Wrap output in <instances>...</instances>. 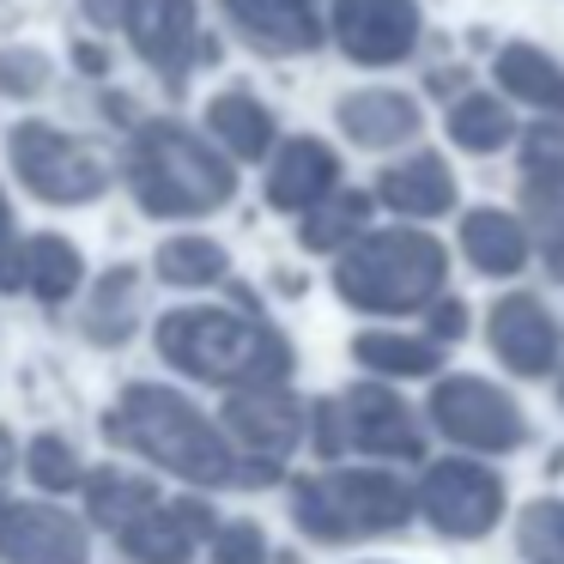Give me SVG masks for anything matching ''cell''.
I'll return each mask as SVG.
<instances>
[{
    "instance_id": "obj_1",
    "label": "cell",
    "mask_w": 564,
    "mask_h": 564,
    "mask_svg": "<svg viewBox=\"0 0 564 564\" xmlns=\"http://www.w3.org/2000/svg\"><path fill=\"white\" fill-rule=\"evenodd\" d=\"M104 437H110L116 449L147 455L152 467L188 479V486H268V479H280V467L237 462L225 431L213 425L188 394L159 389V382L122 389V401L104 413Z\"/></svg>"
},
{
    "instance_id": "obj_2",
    "label": "cell",
    "mask_w": 564,
    "mask_h": 564,
    "mask_svg": "<svg viewBox=\"0 0 564 564\" xmlns=\"http://www.w3.org/2000/svg\"><path fill=\"white\" fill-rule=\"evenodd\" d=\"M159 358L183 377L225 382V389H273L292 370L285 334L237 310H171L159 322Z\"/></svg>"
},
{
    "instance_id": "obj_3",
    "label": "cell",
    "mask_w": 564,
    "mask_h": 564,
    "mask_svg": "<svg viewBox=\"0 0 564 564\" xmlns=\"http://www.w3.org/2000/svg\"><path fill=\"white\" fill-rule=\"evenodd\" d=\"M128 188L152 219H207L237 195V171L183 122H140L128 140Z\"/></svg>"
},
{
    "instance_id": "obj_4",
    "label": "cell",
    "mask_w": 564,
    "mask_h": 564,
    "mask_svg": "<svg viewBox=\"0 0 564 564\" xmlns=\"http://www.w3.org/2000/svg\"><path fill=\"white\" fill-rule=\"evenodd\" d=\"M443 273H449V256H443L437 237L370 231L340 256L334 292L352 310H365V316H406V310H425L443 292Z\"/></svg>"
},
{
    "instance_id": "obj_5",
    "label": "cell",
    "mask_w": 564,
    "mask_h": 564,
    "mask_svg": "<svg viewBox=\"0 0 564 564\" xmlns=\"http://www.w3.org/2000/svg\"><path fill=\"white\" fill-rule=\"evenodd\" d=\"M413 516V491L382 467H328L292 486V522L322 546L394 534Z\"/></svg>"
},
{
    "instance_id": "obj_6",
    "label": "cell",
    "mask_w": 564,
    "mask_h": 564,
    "mask_svg": "<svg viewBox=\"0 0 564 564\" xmlns=\"http://www.w3.org/2000/svg\"><path fill=\"white\" fill-rule=\"evenodd\" d=\"M7 159H13L19 183L37 200H50V207H86V200H98L110 188L104 152L62 134V128H50V122H19L7 134Z\"/></svg>"
},
{
    "instance_id": "obj_7",
    "label": "cell",
    "mask_w": 564,
    "mask_h": 564,
    "mask_svg": "<svg viewBox=\"0 0 564 564\" xmlns=\"http://www.w3.org/2000/svg\"><path fill=\"white\" fill-rule=\"evenodd\" d=\"M431 419H437L443 437L467 443L479 455H510L522 449L528 437V419L498 382H479V377H449L431 389Z\"/></svg>"
},
{
    "instance_id": "obj_8",
    "label": "cell",
    "mask_w": 564,
    "mask_h": 564,
    "mask_svg": "<svg viewBox=\"0 0 564 564\" xmlns=\"http://www.w3.org/2000/svg\"><path fill=\"white\" fill-rule=\"evenodd\" d=\"M419 510L449 540H479L503 516V479L479 462H431L419 479Z\"/></svg>"
},
{
    "instance_id": "obj_9",
    "label": "cell",
    "mask_w": 564,
    "mask_h": 564,
    "mask_svg": "<svg viewBox=\"0 0 564 564\" xmlns=\"http://www.w3.org/2000/svg\"><path fill=\"white\" fill-rule=\"evenodd\" d=\"M122 25L134 37V55L171 91L188 86L195 55L219 62V43H200V31H195V0H122Z\"/></svg>"
},
{
    "instance_id": "obj_10",
    "label": "cell",
    "mask_w": 564,
    "mask_h": 564,
    "mask_svg": "<svg viewBox=\"0 0 564 564\" xmlns=\"http://www.w3.org/2000/svg\"><path fill=\"white\" fill-rule=\"evenodd\" d=\"M522 207L552 280H564V122H540L522 140Z\"/></svg>"
},
{
    "instance_id": "obj_11",
    "label": "cell",
    "mask_w": 564,
    "mask_h": 564,
    "mask_svg": "<svg viewBox=\"0 0 564 564\" xmlns=\"http://www.w3.org/2000/svg\"><path fill=\"white\" fill-rule=\"evenodd\" d=\"M334 43L358 67H394L419 50L413 0H334Z\"/></svg>"
},
{
    "instance_id": "obj_12",
    "label": "cell",
    "mask_w": 564,
    "mask_h": 564,
    "mask_svg": "<svg viewBox=\"0 0 564 564\" xmlns=\"http://www.w3.org/2000/svg\"><path fill=\"white\" fill-rule=\"evenodd\" d=\"M225 431L243 443V462L280 467L297 449V437H304V406L285 394V382H273V389H231Z\"/></svg>"
},
{
    "instance_id": "obj_13",
    "label": "cell",
    "mask_w": 564,
    "mask_h": 564,
    "mask_svg": "<svg viewBox=\"0 0 564 564\" xmlns=\"http://www.w3.org/2000/svg\"><path fill=\"white\" fill-rule=\"evenodd\" d=\"M340 425H346V449L389 455V462H419L425 455L419 419L406 413L401 394L377 389V382H358L352 394H340Z\"/></svg>"
},
{
    "instance_id": "obj_14",
    "label": "cell",
    "mask_w": 564,
    "mask_h": 564,
    "mask_svg": "<svg viewBox=\"0 0 564 564\" xmlns=\"http://www.w3.org/2000/svg\"><path fill=\"white\" fill-rule=\"evenodd\" d=\"M0 564H86V528L50 503L0 510Z\"/></svg>"
},
{
    "instance_id": "obj_15",
    "label": "cell",
    "mask_w": 564,
    "mask_h": 564,
    "mask_svg": "<svg viewBox=\"0 0 564 564\" xmlns=\"http://www.w3.org/2000/svg\"><path fill=\"white\" fill-rule=\"evenodd\" d=\"M219 13L261 55H310L322 43L316 0H219Z\"/></svg>"
},
{
    "instance_id": "obj_16",
    "label": "cell",
    "mask_w": 564,
    "mask_h": 564,
    "mask_svg": "<svg viewBox=\"0 0 564 564\" xmlns=\"http://www.w3.org/2000/svg\"><path fill=\"white\" fill-rule=\"evenodd\" d=\"M486 334H491V352H498L516 377H546V370L558 365V322H552L546 304L528 297V292L498 297Z\"/></svg>"
},
{
    "instance_id": "obj_17",
    "label": "cell",
    "mask_w": 564,
    "mask_h": 564,
    "mask_svg": "<svg viewBox=\"0 0 564 564\" xmlns=\"http://www.w3.org/2000/svg\"><path fill=\"white\" fill-rule=\"evenodd\" d=\"M122 552L134 564H188L200 540H213V503L200 498H176L164 510H147L122 528Z\"/></svg>"
},
{
    "instance_id": "obj_18",
    "label": "cell",
    "mask_w": 564,
    "mask_h": 564,
    "mask_svg": "<svg viewBox=\"0 0 564 564\" xmlns=\"http://www.w3.org/2000/svg\"><path fill=\"white\" fill-rule=\"evenodd\" d=\"M340 188V159L322 140H285L268 176V207L280 213H310L316 200H328Z\"/></svg>"
},
{
    "instance_id": "obj_19",
    "label": "cell",
    "mask_w": 564,
    "mask_h": 564,
    "mask_svg": "<svg viewBox=\"0 0 564 564\" xmlns=\"http://www.w3.org/2000/svg\"><path fill=\"white\" fill-rule=\"evenodd\" d=\"M340 128H346V140L352 147H370V152H382V147H401V140H413L419 134V104L406 98V91H352V98H340Z\"/></svg>"
},
{
    "instance_id": "obj_20",
    "label": "cell",
    "mask_w": 564,
    "mask_h": 564,
    "mask_svg": "<svg viewBox=\"0 0 564 564\" xmlns=\"http://www.w3.org/2000/svg\"><path fill=\"white\" fill-rule=\"evenodd\" d=\"M377 200L394 207L401 219H437V213L455 207V176L443 159L419 152V159H406V164H394V171L377 176Z\"/></svg>"
},
{
    "instance_id": "obj_21",
    "label": "cell",
    "mask_w": 564,
    "mask_h": 564,
    "mask_svg": "<svg viewBox=\"0 0 564 564\" xmlns=\"http://www.w3.org/2000/svg\"><path fill=\"white\" fill-rule=\"evenodd\" d=\"M491 74H498V86L510 91V98L564 116V67L552 62L546 50H534V43H510V50H498V67H491Z\"/></svg>"
},
{
    "instance_id": "obj_22",
    "label": "cell",
    "mask_w": 564,
    "mask_h": 564,
    "mask_svg": "<svg viewBox=\"0 0 564 564\" xmlns=\"http://www.w3.org/2000/svg\"><path fill=\"white\" fill-rule=\"evenodd\" d=\"M462 249L479 273H516L528 261V231L510 213L479 207V213H467V225H462Z\"/></svg>"
},
{
    "instance_id": "obj_23",
    "label": "cell",
    "mask_w": 564,
    "mask_h": 564,
    "mask_svg": "<svg viewBox=\"0 0 564 564\" xmlns=\"http://www.w3.org/2000/svg\"><path fill=\"white\" fill-rule=\"evenodd\" d=\"M19 273H25V292H37L43 304H67L79 292L86 261L67 237H31V243H19Z\"/></svg>"
},
{
    "instance_id": "obj_24",
    "label": "cell",
    "mask_w": 564,
    "mask_h": 564,
    "mask_svg": "<svg viewBox=\"0 0 564 564\" xmlns=\"http://www.w3.org/2000/svg\"><path fill=\"white\" fill-rule=\"evenodd\" d=\"M147 510H159V486H152V479L122 474V467H98V474L86 479V516L91 522H104V528L122 534V528L134 522V516H147Z\"/></svg>"
},
{
    "instance_id": "obj_25",
    "label": "cell",
    "mask_w": 564,
    "mask_h": 564,
    "mask_svg": "<svg viewBox=\"0 0 564 564\" xmlns=\"http://www.w3.org/2000/svg\"><path fill=\"white\" fill-rule=\"evenodd\" d=\"M207 128L231 159H261L273 147V116L261 110L249 91H225V98L207 104Z\"/></svg>"
},
{
    "instance_id": "obj_26",
    "label": "cell",
    "mask_w": 564,
    "mask_h": 564,
    "mask_svg": "<svg viewBox=\"0 0 564 564\" xmlns=\"http://www.w3.org/2000/svg\"><path fill=\"white\" fill-rule=\"evenodd\" d=\"M134 316H140V280L134 268H116L110 280L98 285V297L86 304V340L91 346H122L134 334Z\"/></svg>"
},
{
    "instance_id": "obj_27",
    "label": "cell",
    "mask_w": 564,
    "mask_h": 564,
    "mask_svg": "<svg viewBox=\"0 0 564 564\" xmlns=\"http://www.w3.org/2000/svg\"><path fill=\"white\" fill-rule=\"evenodd\" d=\"M370 219V195H352V188H334L328 200H316V207L304 213V225H297V243L304 249H340L358 237V225Z\"/></svg>"
},
{
    "instance_id": "obj_28",
    "label": "cell",
    "mask_w": 564,
    "mask_h": 564,
    "mask_svg": "<svg viewBox=\"0 0 564 564\" xmlns=\"http://www.w3.org/2000/svg\"><path fill=\"white\" fill-rule=\"evenodd\" d=\"M449 140L462 152H503L516 140V122H510V110H503L498 98L474 91V98H462L449 110Z\"/></svg>"
},
{
    "instance_id": "obj_29",
    "label": "cell",
    "mask_w": 564,
    "mask_h": 564,
    "mask_svg": "<svg viewBox=\"0 0 564 564\" xmlns=\"http://www.w3.org/2000/svg\"><path fill=\"white\" fill-rule=\"evenodd\" d=\"M352 358L370 370H389V377H431L443 365L437 340H406V334H358Z\"/></svg>"
},
{
    "instance_id": "obj_30",
    "label": "cell",
    "mask_w": 564,
    "mask_h": 564,
    "mask_svg": "<svg viewBox=\"0 0 564 564\" xmlns=\"http://www.w3.org/2000/svg\"><path fill=\"white\" fill-rule=\"evenodd\" d=\"M152 261H159V280H171V285H213L231 268V256L213 237H171V243H159Z\"/></svg>"
},
{
    "instance_id": "obj_31",
    "label": "cell",
    "mask_w": 564,
    "mask_h": 564,
    "mask_svg": "<svg viewBox=\"0 0 564 564\" xmlns=\"http://www.w3.org/2000/svg\"><path fill=\"white\" fill-rule=\"evenodd\" d=\"M516 546H522L528 564H564V503L558 498L528 503L522 528H516Z\"/></svg>"
},
{
    "instance_id": "obj_32",
    "label": "cell",
    "mask_w": 564,
    "mask_h": 564,
    "mask_svg": "<svg viewBox=\"0 0 564 564\" xmlns=\"http://www.w3.org/2000/svg\"><path fill=\"white\" fill-rule=\"evenodd\" d=\"M50 79H55V62L43 50H31V43L0 50V91L7 98H37V91H50Z\"/></svg>"
},
{
    "instance_id": "obj_33",
    "label": "cell",
    "mask_w": 564,
    "mask_h": 564,
    "mask_svg": "<svg viewBox=\"0 0 564 564\" xmlns=\"http://www.w3.org/2000/svg\"><path fill=\"white\" fill-rule=\"evenodd\" d=\"M25 474L37 479L43 491H67V486H79V455H74V443H62V437H31V449H25Z\"/></svg>"
},
{
    "instance_id": "obj_34",
    "label": "cell",
    "mask_w": 564,
    "mask_h": 564,
    "mask_svg": "<svg viewBox=\"0 0 564 564\" xmlns=\"http://www.w3.org/2000/svg\"><path fill=\"white\" fill-rule=\"evenodd\" d=\"M213 564H261L268 558V534H261L256 522H225L213 528Z\"/></svg>"
},
{
    "instance_id": "obj_35",
    "label": "cell",
    "mask_w": 564,
    "mask_h": 564,
    "mask_svg": "<svg viewBox=\"0 0 564 564\" xmlns=\"http://www.w3.org/2000/svg\"><path fill=\"white\" fill-rule=\"evenodd\" d=\"M310 437H316V455L334 462L346 449V425H340V401H316L310 406Z\"/></svg>"
},
{
    "instance_id": "obj_36",
    "label": "cell",
    "mask_w": 564,
    "mask_h": 564,
    "mask_svg": "<svg viewBox=\"0 0 564 564\" xmlns=\"http://www.w3.org/2000/svg\"><path fill=\"white\" fill-rule=\"evenodd\" d=\"M25 273H19V231H13V213H7V195H0V292H19Z\"/></svg>"
},
{
    "instance_id": "obj_37",
    "label": "cell",
    "mask_w": 564,
    "mask_h": 564,
    "mask_svg": "<svg viewBox=\"0 0 564 564\" xmlns=\"http://www.w3.org/2000/svg\"><path fill=\"white\" fill-rule=\"evenodd\" d=\"M431 334H437V340H462V334H467V310L462 304H437V310H431Z\"/></svg>"
},
{
    "instance_id": "obj_38",
    "label": "cell",
    "mask_w": 564,
    "mask_h": 564,
    "mask_svg": "<svg viewBox=\"0 0 564 564\" xmlns=\"http://www.w3.org/2000/svg\"><path fill=\"white\" fill-rule=\"evenodd\" d=\"M79 7H86V19H91V25H104V31L122 25V0H79Z\"/></svg>"
},
{
    "instance_id": "obj_39",
    "label": "cell",
    "mask_w": 564,
    "mask_h": 564,
    "mask_svg": "<svg viewBox=\"0 0 564 564\" xmlns=\"http://www.w3.org/2000/svg\"><path fill=\"white\" fill-rule=\"evenodd\" d=\"M74 62L86 67V74H104V67H110V62H104V50H91V43H79V50H74Z\"/></svg>"
},
{
    "instance_id": "obj_40",
    "label": "cell",
    "mask_w": 564,
    "mask_h": 564,
    "mask_svg": "<svg viewBox=\"0 0 564 564\" xmlns=\"http://www.w3.org/2000/svg\"><path fill=\"white\" fill-rule=\"evenodd\" d=\"M13 462H19V449H13V431L0 425V479L13 474Z\"/></svg>"
},
{
    "instance_id": "obj_41",
    "label": "cell",
    "mask_w": 564,
    "mask_h": 564,
    "mask_svg": "<svg viewBox=\"0 0 564 564\" xmlns=\"http://www.w3.org/2000/svg\"><path fill=\"white\" fill-rule=\"evenodd\" d=\"M558 401H564V377H558Z\"/></svg>"
},
{
    "instance_id": "obj_42",
    "label": "cell",
    "mask_w": 564,
    "mask_h": 564,
    "mask_svg": "<svg viewBox=\"0 0 564 564\" xmlns=\"http://www.w3.org/2000/svg\"><path fill=\"white\" fill-rule=\"evenodd\" d=\"M0 510H7V498H0Z\"/></svg>"
}]
</instances>
